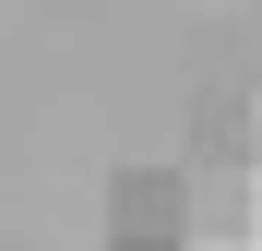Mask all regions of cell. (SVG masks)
Masks as SVG:
<instances>
[{"label": "cell", "instance_id": "7a4b0ae2", "mask_svg": "<svg viewBox=\"0 0 262 251\" xmlns=\"http://www.w3.org/2000/svg\"><path fill=\"white\" fill-rule=\"evenodd\" d=\"M250 156H262V96H250V84H238V96L203 84V108H191V167H250Z\"/></svg>", "mask_w": 262, "mask_h": 251}, {"label": "cell", "instance_id": "3957f363", "mask_svg": "<svg viewBox=\"0 0 262 251\" xmlns=\"http://www.w3.org/2000/svg\"><path fill=\"white\" fill-rule=\"evenodd\" d=\"M107 216H119V239H191V203H179V180H143V167H119L107 180Z\"/></svg>", "mask_w": 262, "mask_h": 251}, {"label": "cell", "instance_id": "6da1fadb", "mask_svg": "<svg viewBox=\"0 0 262 251\" xmlns=\"http://www.w3.org/2000/svg\"><path fill=\"white\" fill-rule=\"evenodd\" d=\"M179 203H191V239H262V180L250 167H179Z\"/></svg>", "mask_w": 262, "mask_h": 251}]
</instances>
